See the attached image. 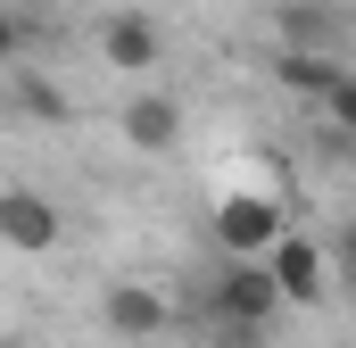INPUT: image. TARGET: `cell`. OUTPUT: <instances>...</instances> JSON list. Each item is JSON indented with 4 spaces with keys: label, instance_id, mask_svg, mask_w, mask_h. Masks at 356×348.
I'll list each match as a JSON object with an SVG mask.
<instances>
[{
    "label": "cell",
    "instance_id": "8",
    "mask_svg": "<svg viewBox=\"0 0 356 348\" xmlns=\"http://www.w3.org/2000/svg\"><path fill=\"white\" fill-rule=\"evenodd\" d=\"M0 241L25 249V258L58 249V207H50L42 191H0Z\"/></svg>",
    "mask_w": 356,
    "mask_h": 348
},
{
    "label": "cell",
    "instance_id": "10",
    "mask_svg": "<svg viewBox=\"0 0 356 348\" xmlns=\"http://www.w3.org/2000/svg\"><path fill=\"white\" fill-rule=\"evenodd\" d=\"M17 58H25V17L0 8V67H17Z\"/></svg>",
    "mask_w": 356,
    "mask_h": 348
},
{
    "label": "cell",
    "instance_id": "7",
    "mask_svg": "<svg viewBox=\"0 0 356 348\" xmlns=\"http://www.w3.org/2000/svg\"><path fill=\"white\" fill-rule=\"evenodd\" d=\"M99 315H108V332H116V340H158V332L175 324V307H166V290H149V282H116Z\"/></svg>",
    "mask_w": 356,
    "mask_h": 348
},
{
    "label": "cell",
    "instance_id": "11",
    "mask_svg": "<svg viewBox=\"0 0 356 348\" xmlns=\"http://www.w3.org/2000/svg\"><path fill=\"white\" fill-rule=\"evenodd\" d=\"M0 348H25V340H0Z\"/></svg>",
    "mask_w": 356,
    "mask_h": 348
},
{
    "label": "cell",
    "instance_id": "4",
    "mask_svg": "<svg viewBox=\"0 0 356 348\" xmlns=\"http://www.w3.org/2000/svg\"><path fill=\"white\" fill-rule=\"evenodd\" d=\"M257 265H266V282H273L282 307H323V249H315L307 232H282Z\"/></svg>",
    "mask_w": 356,
    "mask_h": 348
},
{
    "label": "cell",
    "instance_id": "1",
    "mask_svg": "<svg viewBox=\"0 0 356 348\" xmlns=\"http://www.w3.org/2000/svg\"><path fill=\"white\" fill-rule=\"evenodd\" d=\"M282 232H290V216H282V199H273V191H224V199H216V216H207L216 258H232V265H257Z\"/></svg>",
    "mask_w": 356,
    "mask_h": 348
},
{
    "label": "cell",
    "instance_id": "3",
    "mask_svg": "<svg viewBox=\"0 0 356 348\" xmlns=\"http://www.w3.org/2000/svg\"><path fill=\"white\" fill-rule=\"evenodd\" d=\"M91 42H99V58H108L116 75H158V58H166V25H158L149 8H108V17L91 25Z\"/></svg>",
    "mask_w": 356,
    "mask_h": 348
},
{
    "label": "cell",
    "instance_id": "9",
    "mask_svg": "<svg viewBox=\"0 0 356 348\" xmlns=\"http://www.w3.org/2000/svg\"><path fill=\"white\" fill-rule=\"evenodd\" d=\"M8 108H17V116H33V125H67V116H75L67 84H58V75H42V67H25V58L8 67Z\"/></svg>",
    "mask_w": 356,
    "mask_h": 348
},
{
    "label": "cell",
    "instance_id": "5",
    "mask_svg": "<svg viewBox=\"0 0 356 348\" xmlns=\"http://www.w3.org/2000/svg\"><path fill=\"white\" fill-rule=\"evenodd\" d=\"M282 42L315 58H348V8L340 0H282Z\"/></svg>",
    "mask_w": 356,
    "mask_h": 348
},
{
    "label": "cell",
    "instance_id": "6",
    "mask_svg": "<svg viewBox=\"0 0 356 348\" xmlns=\"http://www.w3.org/2000/svg\"><path fill=\"white\" fill-rule=\"evenodd\" d=\"M116 125H124L133 150L158 158V150H175V141H182V100H175V91H133V100L116 108Z\"/></svg>",
    "mask_w": 356,
    "mask_h": 348
},
{
    "label": "cell",
    "instance_id": "2",
    "mask_svg": "<svg viewBox=\"0 0 356 348\" xmlns=\"http://www.w3.org/2000/svg\"><path fill=\"white\" fill-rule=\"evenodd\" d=\"M273 315H282V299H273L266 265H216V282H207V332H273Z\"/></svg>",
    "mask_w": 356,
    "mask_h": 348
}]
</instances>
